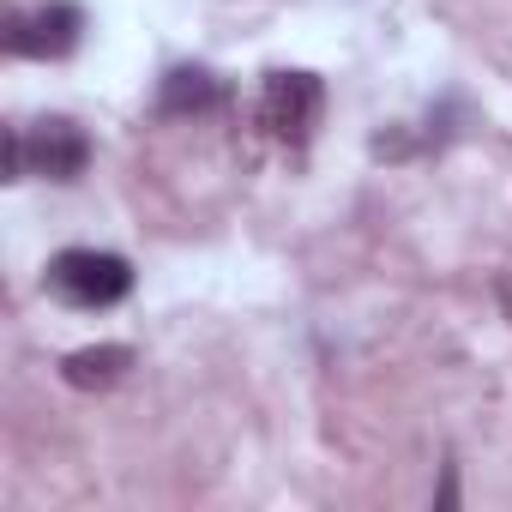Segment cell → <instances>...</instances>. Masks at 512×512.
Here are the masks:
<instances>
[{
	"mask_svg": "<svg viewBox=\"0 0 512 512\" xmlns=\"http://www.w3.org/2000/svg\"><path fill=\"white\" fill-rule=\"evenodd\" d=\"M49 290L67 308H115L133 296V266L121 253H97V247H67L49 260Z\"/></svg>",
	"mask_w": 512,
	"mask_h": 512,
	"instance_id": "6da1fadb",
	"label": "cell"
},
{
	"mask_svg": "<svg viewBox=\"0 0 512 512\" xmlns=\"http://www.w3.org/2000/svg\"><path fill=\"white\" fill-rule=\"evenodd\" d=\"M320 109H326V91H320V79H314V73H302V67H278V73H266L260 121H266V133H272V139L302 145V139L320 127Z\"/></svg>",
	"mask_w": 512,
	"mask_h": 512,
	"instance_id": "7a4b0ae2",
	"label": "cell"
},
{
	"mask_svg": "<svg viewBox=\"0 0 512 512\" xmlns=\"http://www.w3.org/2000/svg\"><path fill=\"white\" fill-rule=\"evenodd\" d=\"M217 97H223V91H217V79H211L205 67H175V73L163 79V91H157V109H163V115H205Z\"/></svg>",
	"mask_w": 512,
	"mask_h": 512,
	"instance_id": "8992f818",
	"label": "cell"
},
{
	"mask_svg": "<svg viewBox=\"0 0 512 512\" xmlns=\"http://www.w3.org/2000/svg\"><path fill=\"white\" fill-rule=\"evenodd\" d=\"M127 368H133V350L127 344H91V350H73L61 362V380L73 392H109L115 380H127Z\"/></svg>",
	"mask_w": 512,
	"mask_h": 512,
	"instance_id": "5b68a950",
	"label": "cell"
},
{
	"mask_svg": "<svg viewBox=\"0 0 512 512\" xmlns=\"http://www.w3.org/2000/svg\"><path fill=\"white\" fill-rule=\"evenodd\" d=\"M25 163H31V175H43V181H79V175L91 169V139H85L79 121L49 115V121H37V127L25 133Z\"/></svg>",
	"mask_w": 512,
	"mask_h": 512,
	"instance_id": "277c9868",
	"label": "cell"
},
{
	"mask_svg": "<svg viewBox=\"0 0 512 512\" xmlns=\"http://www.w3.org/2000/svg\"><path fill=\"white\" fill-rule=\"evenodd\" d=\"M79 37H85V13L73 0H49V7H31L7 25V49L25 61H61L79 49Z\"/></svg>",
	"mask_w": 512,
	"mask_h": 512,
	"instance_id": "3957f363",
	"label": "cell"
}]
</instances>
